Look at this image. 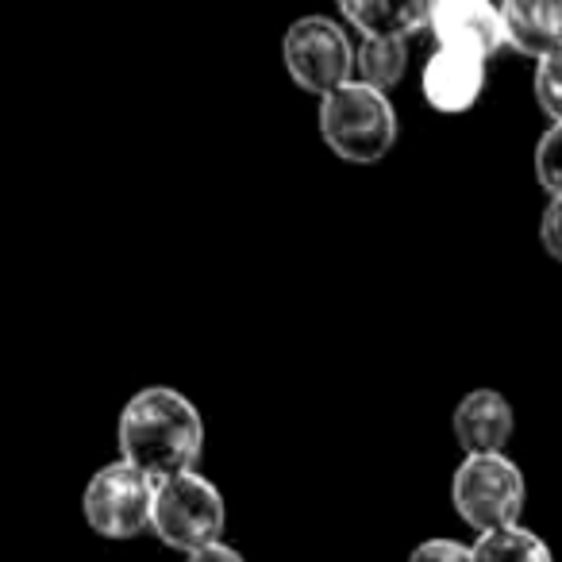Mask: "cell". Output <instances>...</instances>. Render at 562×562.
<instances>
[{
  "label": "cell",
  "mask_w": 562,
  "mask_h": 562,
  "mask_svg": "<svg viewBox=\"0 0 562 562\" xmlns=\"http://www.w3.org/2000/svg\"><path fill=\"white\" fill-rule=\"evenodd\" d=\"M120 451L155 482L189 474L204 451V420L186 393L147 385L120 413Z\"/></svg>",
  "instance_id": "1"
},
{
  "label": "cell",
  "mask_w": 562,
  "mask_h": 562,
  "mask_svg": "<svg viewBox=\"0 0 562 562\" xmlns=\"http://www.w3.org/2000/svg\"><path fill=\"white\" fill-rule=\"evenodd\" d=\"M397 112L382 89L347 81L321 101V135L331 155H339L344 162H382L397 143Z\"/></svg>",
  "instance_id": "2"
},
{
  "label": "cell",
  "mask_w": 562,
  "mask_h": 562,
  "mask_svg": "<svg viewBox=\"0 0 562 562\" xmlns=\"http://www.w3.org/2000/svg\"><path fill=\"white\" fill-rule=\"evenodd\" d=\"M528 485L508 454H467L451 477V505L477 536L516 528Z\"/></svg>",
  "instance_id": "3"
},
{
  "label": "cell",
  "mask_w": 562,
  "mask_h": 562,
  "mask_svg": "<svg viewBox=\"0 0 562 562\" xmlns=\"http://www.w3.org/2000/svg\"><path fill=\"white\" fill-rule=\"evenodd\" d=\"M224 520H227L224 493H220L204 474L189 470V474L158 482L150 531H155L166 547L186 551V554L204 551V547L220 543Z\"/></svg>",
  "instance_id": "4"
},
{
  "label": "cell",
  "mask_w": 562,
  "mask_h": 562,
  "mask_svg": "<svg viewBox=\"0 0 562 562\" xmlns=\"http://www.w3.org/2000/svg\"><path fill=\"white\" fill-rule=\"evenodd\" d=\"M155 493L158 482L132 467L127 459L109 462L89 477L81 493L86 524L104 539H135L155 520Z\"/></svg>",
  "instance_id": "5"
},
{
  "label": "cell",
  "mask_w": 562,
  "mask_h": 562,
  "mask_svg": "<svg viewBox=\"0 0 562 562\" xmlns=\"http://www.w3.org/2000/svg\"><path fill=\"white\" fill-rule=\"evenodd\" d=\"M281 58L285 70L305 93H316L324 101L336 93L339 86L351 81L355 70V50L347 35L339 32L336 20L328 16H301L290 24L285 40H281Z\"/></svg>",
  "instance_id": "6"
},
{
  "label": "cell",
  "mask_w": 562,
  "mask_h": 562,
  "mask_svg": "<svg viewBox=\"0 0 562 562\" xmlns=\"http://www.w3.org/2000/svg\"><path fill=\"white\" fill-rule=\"evenodd\" d=\"M431 35L439 47L470 50L490 63L505 47V16L482 0H439L431 9Z\"/></svg>",
  "instance_id": "7"
},
{
  "label": "cell",
  "mask_w": 562,
  "mask_h": 562,
  "mask_svg": "<svg viewBox=\"0 0 562 562\" xmlns=\"http://www.w3.org/2000/svg\"><path fill=\"white\" fill-rule=\"evenodd\" d=\"M424 101L436 112H467L477 104L485 89V58L470 50L436 47V55L424 63Z\"/></svg>",
  "instance_id": "8"
},
{
  "label": "cell",
  "mask_w": 562,
  "mask_h": 562,
  "mask_svg": "<svg viewBox=\"0 0 562 562\" xmlns=\"http://www.w3.org/2000/svg\"><path fill=\"white\" fill-rule=\"evenodd\" d=\"M513 405L497 390H474L454 408V439L467 454H505L513 439Z\"/></svg>",
  "instance_id": "9"
},
{
  "label": "cell",
  "mask_w": 562,
  "mask_h": 562,
  "mask_svg": "<svg viewBox=\"0 0 562 562\" xmlns=\"http://www.w3.org/2000/svg\"><path fill=\"white\" fill-rule=\"evenodd\" d=\"M505 40L513 50L543 63L547 55L562 50V0H513L501 9Z\"/></svg>",
  "instance_id": "10"
},
{
  "label": "cell",
  "mask_w": 562,
  "mask_h": 562,
  "mask_svg": "<svg viewBox=\"0 0 562 562\" xmlns=\"http://www.w3.org/2000/svg\"><path fill=\"white\" fill-rule=\"evenodd\" d=\"M431 9L420 0H344L339 16L362 32V40H405L424 27H431Z\"/></svg>",
  "instance_id": "11"
},
{
  "label": "cell",
  "mask_w": 562,
  "mask_h": 562,
  "mask_svg": "<svg viewBox=\"0 0 562 562\" xmlns=\"http://www.w3.org/2000/svg\"><path fill=\"white\" fill-rule=\"evenodd\" d=\"M408 66V47L405 40H362V47L355 50V74L362 86L370 89H393L405 78Z\"/></svg>",
  "instance_id": "12"
},
{
  "label": "cell",
  "mask_w": 562,
  "mask_h": 562,
  "mask_svg": "<svg viewBox=\"0 0 562 562\" xmlns=\"http://www.w3.org/2000/svg\"><path fill=\"white\" fill-rule=\"evenodd\" d=\"M474 562H554L547 543L528 528H505L490 531V536H477V543L470 547Z\"/></svg>",
  "instance_id": "13"
},
{
  "label": "cell",
  "mask_w": 562,
  "mask_h": 562,
  "mask_svg": "<svg viewBox=\"0 0 562 562\" xmlns=\"http://www.w3.org/2000/svg\"><path fill=\"white\" fill-rule=\"evenodd\" d=\"M536 178L551 201H562V124H551L539 135L536 147Z\"/></svg>",
  "instance_id": "14"
},
{
  "label": "cell",
  "mask_w": 562,
  "mask_h": 562,
  "mask_svg": "<svg viewBox=\"0 0 562 562\" xmlns=\"http://www.w3.org/2000/svg\"><path fill=\"white\" fill-rule=\"evenodd\" d=\"M536 101L554 124H562V50L536 66Z\"/></svg>",
  "instance_id": "15"
},
{
  "label": "cell",
  "mask_w": 562,
  "mask_h": 562,
  "mask_svg": "<svg viewBox=\"0 0 562 562\" xmlns=\"http://www.w3.org/2000/svg\"><path fill=\"white\" fill-rule=\"evenodd\" d=\"M408 562H474L470 547H462L459 539H424Z\"/></svg>",
  "instance_id": "16"
},
{
  "label": "cell",
  "mask_w": 562,
  "mask_h": 562,
  "mask_svg": "<svg viewBox=\"0 0 562 562\" xmlns=\"http://www.w3.org/2000/svg\"><path fill=\"white\" fill-rule=\"evenodd\" d=\"M539 243H543V250L554 258V262H562V201H551L543 209V220H539Z\"/></svg>",
  "instance_id": "17"
},
{
  "label": "cell",
  "mask_w": 562,
  "mask_h": 562,
  "mask_svg": "<svg viewBox=\"0 0 562 562\" xmlns=\"http://www.w3.org/2000/svg\"><path fill=\"white\" fill-rule=\"evenodd\" d=\"M186 562H247L243 559L235 547H227V543H212V547H204V551H196V554H189Z\"/></svg>",
  "instance_id": "18"
}]
</instances>
